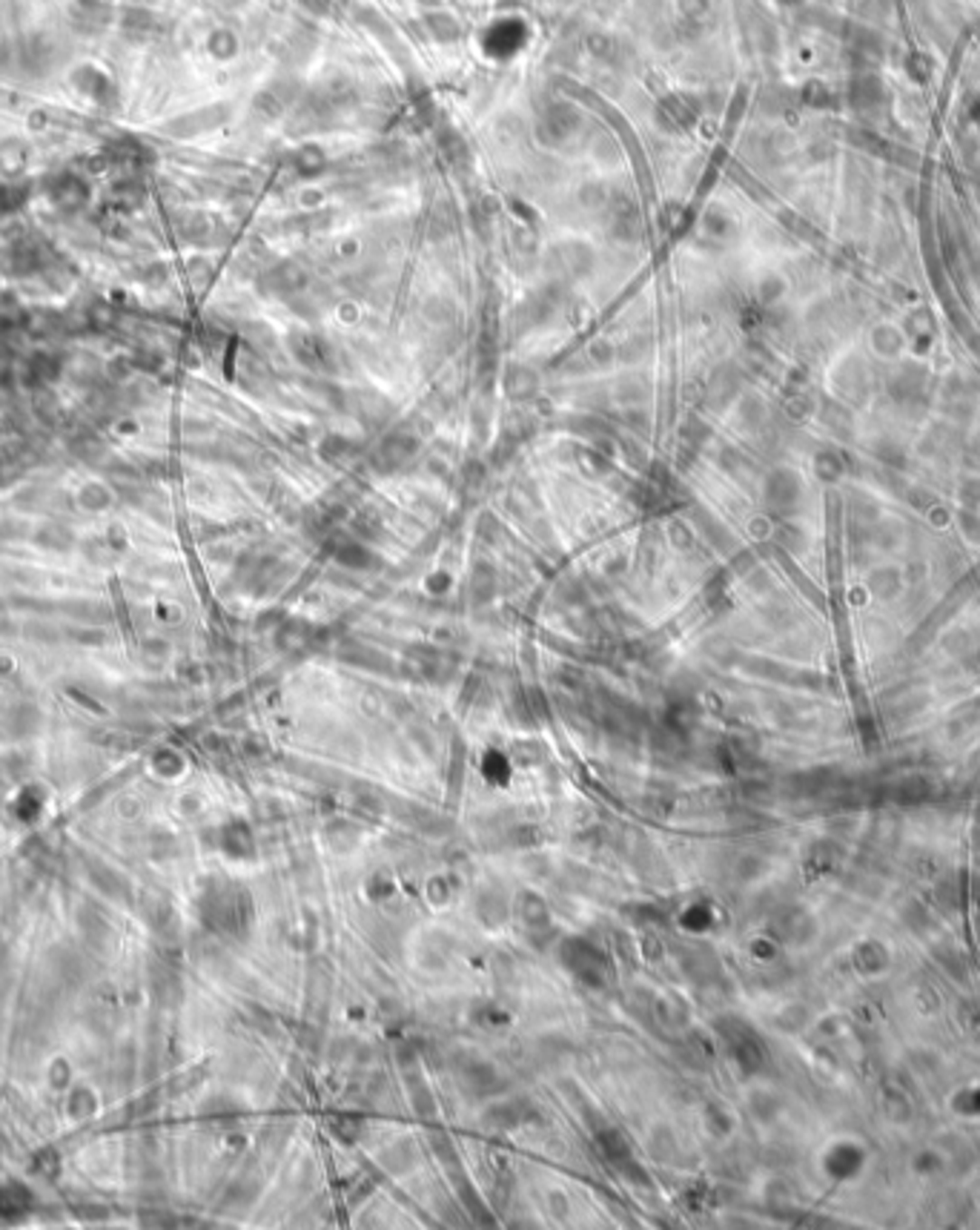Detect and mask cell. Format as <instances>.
<instances>
[{"mask_svg":"<svg viewBox=\"0 0 980 1230\" xmlns=\"http://www.w3.org/2000/svg\"><path fill=\"white\" fill-rule=\"evenodd\" d=\"M296 4H298L301 9H307L310 14H318V18H325V14H330L333 0H296Z\"/></svg>","mask_w":980,"mask_h":1230,"instance_id":"10","label":"cell"},{"mask_svg":"<svg viewBox=\"0 0 980 1230\" xmlns=\"http://www.w3.org/2000/svg\"><path fill=\"white\" fill-rule=\"evenodd\" d=\"M714 6L711 0H680V21H677V35H697L700 29L711 24Z\"/></svg>","mask_w":980,"mask_h":1230,"instance_id":"4","label":"cell"},{"mask_svg":"<svg viewBox=\"0 0 980 1230\" xmlns=\"http://www.w3.org/2000/svg\"><path fill=\"white\" fill-rule=\"evenodd\" d=\"M585 46H588V52H590V55L599 58V61H605V63H617V58L622 55L619 41L611 38V35H605V32H594V35H588V43H585Z\"/></svg>","mask_w":980,"mask_h":1230,"instance_id":"7","label":"cell"},{"mask_svg":"<svg viewBox=\"0 0 980 1230\" xmlns=\"http://www.w3.org/2000/svg\"><path fill=\"white\" fill-rule=\"evenodd\" d=\"M656 115L663 118V121H668L674 129H683L688 127L691 121H694V115H697V100L694 98H688L685 92H671L660 100V107H656Z\"/></svg>","mask_w":980,"mask_h":1230,"instance_id":"3","label":"cell"},{"mask_svg":"<svg viewBox=\"0 0 980 1230\" xmlns=\"http://www.w3.org/2000/svg\"><path fill=\"white\" fill-rule=\"evenodd\" d=\"M580 127V112L568 100H551L539 115V132L542 138H565L568 132Z\"/></svg>","mask_w":980,"mask_h":1230,"instance_id":"2","label":"cell"},{"mask_svg":"<svg viewBox=\"0 0 980 1230\" xmlns=\"http://www.w3.org/2000/svg\"><path fill=\"white\" fill-rule=\"evenodd\" d=\"M525 38H528L525 24L508 18V21L494 24L485 32V49H487V55H494V58H511L522 49Z\"/></svg>","mask_w":980,"mask_h":1230,"instance_id":"1","label":"cell"},{"mask_svg":"<svg viewBox=\"0 0 980 1230\" xmlns=\"http://www.w3.org/2000/svg\"><path fill=\"white\" fill-rule=\"evenodd\" d=\"M519 915H522V921H525V926H531V930H533V926H545V923H548V909H545V904L539 901V898H533V895H522V901H519Z\"/></svg>","mask_w":980,"mask_h":1230,"instance_id":"8","label":"cell"},{"mask_svg":"<svg viewBox=\"0 0 980 1230\" xmlns=\"http://www.w3.org/2000/svg\"><path fill=\"white\" fill-rule=\"evenodd\" d=\"M599 1141H602L605 1153L611 1156V1159H625V1156H628V1144L622 1141V1136H619L617 1131H608V1133H602V1136H599Z\"/></svg>","mask_w":980,"mask_h":1230,"instance_id":"9","label":"cell"},{"mask_svg":"<svg viewBox=\"0 0 980 1230\" xmlns=\"http://www.w3.org/2000/svg\"><path fill=\"white\" fill-rule=\"evenodd\" d=\"M565 958H568V964H570L573 970H577L585 981H597L594 975H599L602 967H605L602 952L594 950V947H590V943H585V941H582V943H580V941L573 943V947L565 952Z\"/></svg>","mask_w":980,"mask_h":1230,"instance_id":"5","label":"cell"},{"mask_svg":"<svg viewBox=\"0 0 980 1230\" xmlns=\"http://www.w3.org/2000/svg\"><path fill=\"white\" fill-rule=\"evenodd\" d=\"M425 29L430 32V38L438 41V43H453L456 38H459V24H456V18H450V14L445 12H430L425 14Z\"/></svg>","mask_w":980,"mask_h":1230,"instance_id":"6","label":"cell"}]
</instances>
